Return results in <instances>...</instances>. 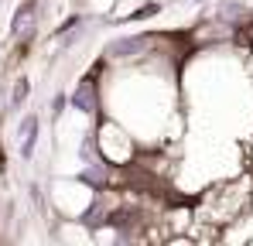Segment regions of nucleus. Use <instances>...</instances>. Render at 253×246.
<instances>
[{
	"label": "nucleus",
	"mask_w": 253,
	"mask_h": 246,
	"mask_svg": "<svg viewBox=\"0 0 253 246\" xmlns=\"http://www.w3.org/2000/svg\"><path fill=\"white\" fill-rule=\"evenodd\" d=\"M72 106H76V110H83V113H92V110H96V99H92V85H89V82L76 89V96H72Z\"/></svg>",
	"instance_id": "3"
},
{
	"label": "nucleus",
	"mask_w": 253,
	"mask_h": 246,
	"mask_svg": "<svg viewBox=\"0 0 253 246\" xmlns=\"http://www.w3.org/2000/svg\"><path fill=\"white\" fill-rule=\"evenodd\" d=\"M144 41H147V38H126L124 44H113V48H110V55H130V51H140V48H144Z\"/></svg>",
	"instance_id": "4"
},
{
	"label": "nucleus",
	"mask_w": 253,
	"mask_h": 246,
	"mask_svg": "<svg viewBox=\"0 0 253 246\" xmlns=\"http://www.w3.org/2000/svg\"><path fill=\"white\" fill-rule=\"evenodd\" d=\"M28 89H31V85H28V79L17 82V85H14V103H24V99H28Z\"/></svg>",
	"instance_id": "5"
},
{
	"label": "nucleus",
	"mask_w": 253,
	"mask_h": 246,
	"mask_svg": "<svg viewBox=\"0 0 253 246\" xmlns=\"http://www.w3.org/2000/svg\"><path fill=\"white\" fill-rule=\"evenodd\" d=\"M35 3H38V0H24V7H21V10H17V17H14V35H28V31H31Z\"/></svg>",
	"instance_id": "2"
},
{
	"label": "nucleus",
	"mask_w": 253,
	"mask_h": 246,
	"mask_svg": "<svg viewBox=\"0 0 253 246\" xmlns=\"http://www.w3.org/2000/svg\"><path fill=\"white\" fill-rule=\"evenodd\" d=\"M17 140H21V158L28 161L35 154V144H38V117H28L17 130Z\"/></svg>",
	"instance_id": "1"
}]
</instances>
